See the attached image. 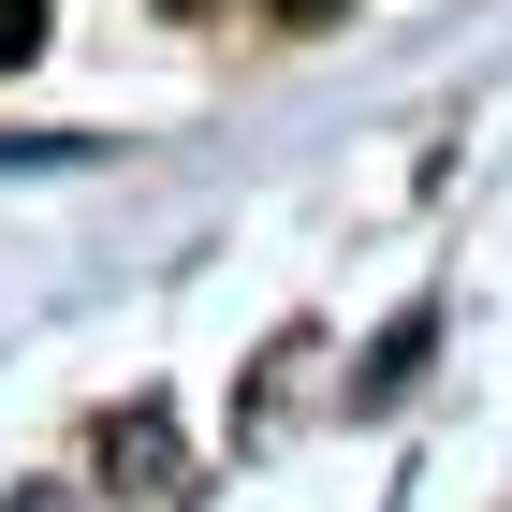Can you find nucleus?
<instances>
[{
  "label": "nucleus",
  "instance_id": "1",
  "mask_svg": "<svg viewBox=\"0 0 512 512\" xmlns=\"http://www.w3.org/2000/svg\"><path fill=\"white\" fill-rule=\"evenodd\" d=\"M30 44H44V0H0V74H15Z\"/></svg>",
  "mask_w": 512,
  "mask_h": 512
},
{
  "label": "nucleus",
  "instance_id": "2",
  "mask_svg": "<svg viewBox=\"0 0 512 512\" xmlns=\"http://www.w3.org/2000/svg\"><path fill=\"white\" fill-rule=\"evenodd\" d=\"M278 15H337V0H278Z\"/></svg>",
  "mask_w": 512,
  "mask_h": 512
},
{
  "label": "nucleus",
  "instance_id": "3",
  "mask_svg": "<svg viewBox=\"0 0 512 512\" xmlns=\"http://www.w3.org/2000/svg\"><path fill=\"white\" fill-rule=\"evenodd\" d=\"M0 512H59V498H0Z\"/></svg>",
  "mask_w": 512,
  "mask_h": 512
}]
</instances>
